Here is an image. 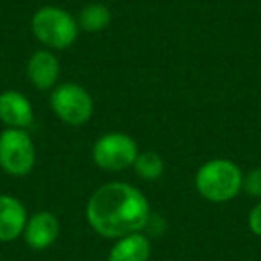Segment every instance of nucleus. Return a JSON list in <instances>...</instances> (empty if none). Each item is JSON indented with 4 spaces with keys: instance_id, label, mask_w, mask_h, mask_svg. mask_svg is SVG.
<instances>
[{
    "instance_id": "obj_9",
    "label": "nucleus",
    "mask_w": 261,
    "mask_h": 261,
    "mask_svg": "<svg viewBox=\"0 0 261 261\" xmlns=\"http://www.w3.org/2000/svg\"><path fill=\"white\" fill-rule=\"evenodd\" d=\"M27 79L36 90L48 91L58 86L61 65L50 50H36L27 61Z\"/></svg>"
},
{
    "instance_id": "obj_2",
    "label": "nucleus",
    "mask_w": 261,
    "mask_h": 261,
    "mask_svg": "<svg viewBox=\"0 0 261 261\" xmlns=\"http://www.w3.org/2000/svg\"><path fill=\"white\" fill-rule=\"evenodd\" d=\"M195 188L207 202H229L243 190V172L231 160H210L197 170Z\"/></svg>"
},
{
    "instance_id": "obj_10",
    "label": "nucleus",
    "mask_w": 261,
    "mask_h": 261,
    "mask_svg": "<svg viewBox=\"0 0 261 261\" xmlns=\"http://www.w3.org/2000/svg\"><path fill=\"white\" fill-rule=\"evenodd\" d=\"M27 210L13 195H0V242H13L23 234L27 224Z\"/></svg>"
},
{
    "instance_id": "obj_6",
    "label": "nucleus",
    "mask_w": 261,
    "mask_h": 261,
    "mask_svg": "<svg viewBox=\"0 0 261 261\" xmlns=\"http://www.w3.org/2000/svg\"><path fill=\"white\" fill-rule=\"evenodd\" d=\"M138 143L125 133H108L93 143L91 158L95 165L106 172H122L135 165L138 158Z\"/></svg>"
},
{
    "instance_id": "obj_4",
    "label": "nucleus",
    "mask_w": 261,
    "mask_h": 261,
    "mask_svg": "<svg viewBox=\"0 0 261 261\" xmlns=\"http://www.w3.org/2000/svg\"><path fill=\"white\" fill-rule=\"evenodd\" d=\"M36 165V149L27 129L8 127L0 135V168L13 177H25Z\"/></svg>"
},
{
    "instance_id": "obj_1",
    "label": "nucleus",
    "mask_w": 261,
    "mask_h": 261,
    "mask_svg": "<svg viewBox=\"0 0 261 261\" xmlns=\"http://www.w3.org/2000/svg\"><path fill=\"white\" fill-rule=\"evenodd\" d=\"M150 218L149 199L142 190L129 182L113 181L97 188L86 204L90 227L104 238L142 232Z\"/></svg>"
},
{
    "instance_id": "obj_7",
    "label": "nucleus",
    "mask_w": 261,
    "mask_h": 261,
    "mask_svg": "<svg viewBox=\"0 0 261 261\" xmlns=\"http://www.w3.org/2000/svg\"><path fill=\"white\" fill-rule=\"evenodd\" d=\"M61 225L54 213L50 211H38L27 218L25 229H23V240L33 250L50 249L59 238Z\"/></svg>"
},
{
    "instance_id": "obj_8",
    "label": "nucleus",
    "mask_w": 261,
    "mask_h": 261,
    "mask_svg": "<svg viewBox=\"0 0 261 261\" xmlns=\"http://www.w3.org/2000/svg\"><path fill=\"white\" fill-rule=\"evenodd\" d=\"M0 122L11 129H29L34 122V109L29 98L16 90L0 93Z\"/></svg>"
},
{
    "instance_id": "obj_3",
    "label": "nucleus",
    "mask_w": 261,
    "mask_h": 261,
    "mask_svg": "<svg viewBox=\"0 0 261 261\" xmlns=\"http://www.w3.org/2000/svg\"><path fill=\"white\" fill-rule=\"evenodd\" d=\"M31 29L34 38L52 50L70 48L81 33L77 18L56 6H45L38 9L31 20Z\"/></svg>"
},
{
    "instance_id": "obj_12",
    "label": "nucleus",
    "mask_w": 261,
    "mask_h": 261,
    "mask_svg": "<svg viewBox=\"0 0 261 261\" xmlns=\"http://www.w3.org/2000/svg\"><path fill=\"white\" fill-rule=\"evenodd\" d=\"M111 18L113 15L108 6L93 2V4H88L81 9L79 16H77V25L84 33L95 34L108 29L109 23H111Z\"/></svg>"
},
{
    "instance_id": "obj_13",
    "label": "nucleus",
    "mask_w": 261,
    "mask_h": 261,
    "mask_svg": "<svg viewBox=\"0 0 261 261\" xmlns=\"http://www.w3.org/2000/svg\"><path fill=\"white\" fill-rule=\"evenodd\" d=\"M133 168L136 170L138 177H142L143 181H156L165 174V161L158 152L149 150V152L138 154Z\"/></svg>"
},
{
    "instance_id": "obj_14",
    "label": "nucleus",
    "mask_w": 261,
    "mask_h": 261,
    "mask_svg": "<svg viewBox=\"0 0 261 261\" xmlns=\"http://www.w3.org/2000/svg\"><path fill=\"white\" fill-rule=\"evenodd\" d=\"M243 190L252 197H261V167H256L243 175Z\"/></svg>"
},
{
    "instance_id": "obj_15",
    "label": "nucleus",
    "mask_w": 261,
    "mask_h": 261,
    "mask_svg": "<svg viewBox=\"0 0 261 261\" xmlns=\"http://www.w3.org/2000/svg\"><path fill=\"white\" fill-rule=\"evenodd\" d=\"M249 229L252 231V234L261 238V202H257L256 206L250 210L249 213Z\"/></svg>"
},
{
    "instance_id": "obj_5",
    "label": "nucleus",
    "mask_w": 261,
    "mask_h": 261,
    "mask_svg": "<svg viewBox=\"0 0 261 261\" xmlns=\"http://www.w3.org/2000/svg\"><path fill=\"white\" fill-rule=\"evenodd\" d=\"M50 108L61 122L79 127L93 116V98L90 91L75 83L58 84L50 93Z\"/></svg>"
},
{
    "instance_id": "obj_11",
    "label": "nucleus",
    "mask_w": 261,
    "mask_h": 261,
    "mask_svg": "<svg viewBox=\"0 0 261 261\" xmlns=\"http://www.w3.org/2000/svg\"><path fill=\"white\" fill-rule=\"evenodd\" d=\"M150 252V240L143 232H133L116 240L108 254V261H149Z\"/></svg>"
}]
</instances>
